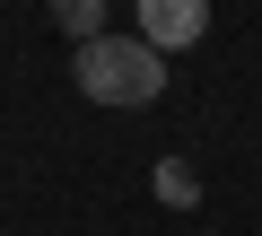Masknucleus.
Returning a JSON list of instances; mask_svg holds the SVG:
<instances>
[{"mask_svg":"<svg viewBox=\"0 0 262 236\" xmlns=\"http://www.w3.org/2000/svg\"><path fill=\"white\" fill-rule=\"evenodd\" d=\"M70 79H79L88 105L131 114V105H158V96H166V53H158L149 35H88L79 61H70Z\"/></svg>","mask_w":262,"mask_h":236,"instance_id":"f257e3e1","label":"nucleus"},{"mask_svg":"<svg viewBox=\"0 0 262 236\" xmlns=\"http://www.w3.org/2000/svg\"><path fill=\"white\" fill-rule=\"evenodd\" d=\"M131 9H140V35L158 53H184L210 35V0H131Z\"/></svg>","mask_w":262,"mask_h":236,"instance_id":"f03ea898","label":"nucleus"},{"mask_svg":"<svg viewBox=\"0 0 262 236\" xmlns=\"http://www.w3.org/2000/svg\"><path fill=\"white\" fill-rule=\"evenodd\" d=\"M53 27H61L70 44H88V35H105V0H53Z\"/></svg>","mask_w":262,"mask_h":236,"instance_id":"7ed1b4c3","label":"nucleus"},{"mask_svg":"<svg viewBox=\"0 0 262 236\" xmlns=\"http://www.w3.org/2000/svg\"><path fill=\"white\" fill-rule=\"evenodd\" d=\"M158 192H166V201H201V175H192L184 158H166V166H158Z\"/></svg>","mask_w":262,"mask_h":236,"instance_id":"20e7f679","label":"nucleus"}]
</instances>
